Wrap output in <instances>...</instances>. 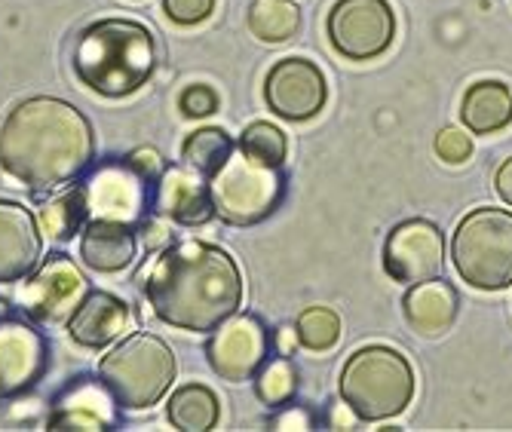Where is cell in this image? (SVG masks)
I'll return each mask as SVG.
<instances>
[{"instance_id": "obj_29", "label": "cell", "mask_w": 512, "mask_h": 432, "mask_svg": "<svg viewBox=\"0 0 512 432\" xmlns=\"http://www.w3.org/2000/svg\"><path fill=\"white\" fill-rule=\"evenodd\" d=\"M436 154L457 166V163H467L473 157V138L463 132V129H454V126H445L439 135H436Z\"/></svg>"}, {"instance_id": "obj_4", "label": "cell", "mask_w": 512, "mask_h": 432, "mask_svg": "<svg viewBox=\"0 0 512 432\" xmlns=\"http://www.w3.org/2000/svg\"><path fill=\"white\" fill-rule=\"evenodd\" d=\"M99 380L123 411L154 408L175 380V353L151 331H132L99 362Z\"/></svg>"}, {"instance_id": "obj_21", "label": "cell", "mask_w": 512, "mask_h": 432, "mask_svg": "<svg viewBox=\"0 0 512 432\" xmlns=\"http://www.w3.org/2000/svg\"><path fill=\"white\" fill-rule=\"evenodd\" d=\"M460 120L473 135H491L512 123V89L500 80H482L463 92Z\"/></svg>"}, {"instance_id": "obj_5", "label": "cell", "mask_w": 512, "mask_h": 432, "mask_svg": "<svg viewBox=\"0 0 512 432\" xmlns=\"http://www.w3.org/2000/svg\"><path fill=\"white\" fill-rule=\"evenodd\" d=\"M341 399L362 423H378L402 414L414 399L411 362L390 347H362L341 368Z\"/></svg>"}, {"instance_id": "obj_6", "label": "cell", "mask_w": 512, "mask_h": 432, "mask_svg": "<svg viewBox=\"0 0 512 432\" xmlns=\"http://www.w3.org/2000/svg\"><path fill=\"white\" fill-rule=\"evenodd\" d=\"M451 261L473 288L500 292L512 285V212L473 209L451 236Z\"/></svg>"}, {"instance_id": "obj_19", "label": "cell", "mask_w": 512, "mask_h": 432, "mask_svg": "<svg viewBox=\"0 0 512 432\" xmlns=\"http://www.w3.org/2000/svg\"><path fill=\"white\" fill-rule=\"evenodd\" d=\"M138 255V233L132 224L89 218L80 230V258L96 273H120Z\"/></svg>"}, {"instance_id": "obj_1", "label": "cell", "mask_w": 512, "mask_h": 432, "mask_svg": "<svg viewBox=\"0 0 512 432\" xmlns=\"http://www.w3.org/2000/svg\"><path fill=\"white\" fill-rule=\"evenodd\" d=\"M138 282L154 316L181 331L212 334L243 307V273L237 261L203 239L166 246Z\"/></svg>"}, {"instance_id": "obj_28", "label": "cell", "mask_w": 512, "mask_h": 432, "mask_svg": "<svg viewBox=\"0 0 512 432\" xmlns=\"http://www.w3.org/2000/svg\"><path fill=\"white\" fill-rule=\"evenodd\" d=\"M295 328H298L301 347L313 353H325L341 341V316L329 307H307L298 316Z\"/></svg>"}, {"instance_id": "obj_32", "label": "cell", "mask_w": 512, "mask_h": 432, "mask_svg": "<svg viewBox=\"0 0 512 432\" xmlns=\"http://www.w3.org/2000/svg\"><path fill=\"white\" fill-rule=\"evenodd\" d=\"M316 423V414L304 405H283V408H276V414L267 420L270 429H279V432H289V429H313Z\"/></svg>"}, {"instance_id": "obj_24", "label": "cell", "mask_w": 512, "mask_h": 432, "mask_svg": "<svg viewBox=\"0 0 512 432\" xmlns=\"http://www.w3.org/2000/svg\"><path fill=\"white\" fill-rule=\"evenodd\" d=\"M249 31L264 43H286L301 31V10L292 0H252Z\"/></svg>"}, {"instance_id": "obj_30", "label": "cell", "mask_w": 512, "mask_h": 432, "mask_svg": "<svg viewBox=\"0 0 512 432\" xmlns=\"http://www.w3.org/2000/svg\"><path fill=\"white\" fill-rule=\"evenodd\" d=\"M178 108L184 111V117H209L218 111V92L206 83H194L181 92Z\"/></svg>"}, {"instance_id": "obj_8", "label": "cell", "mask_w": 512, "mask_h": 432, "mask_svg": "<svg viewBox=\"0 0 512 432\" xmlns=\"http://www.w3.org/2000/svg\"><path fill=\"white\" fill-rule=\"evenodd\" d=\"M154 181H148L142 172H135L126 157L108 160L89 169L83 181V197L89 218H105V221H123L138 227L145 221L148 209L154 206Z\"/></svg>"}, {"instance_id": "obj_7", "label": "cell", "mask_w": 512, "mask_h": 432, "mask_svg": "<svg viewBox=\"0 0 512 432\" xmlns=\"http://www.w3.org/2000/svg\"><path fill=\"white\" fill-rule=\"evenodd\" d=\"M209 194L215 215L224 224L252 227L283 203L286 175L279 166H267L243 151H234L215 175H209Z\"/></svg>"}, {"instance_id": "obj_12", "label": "cell", "mask_w": 512, "mask_h": 432, "mask_svg": "<svg viewBox=\"0 0 512 432\" xmlns=\"http://www.w3.org/2000/svg\"><path fill=\"white\" fill-rule=\"evenodd\" d=\"M445 267V236L427 218H411L390 230L384 243V270L402 282L414 285L442 276Z\"/></svg>"}, {"instance_id": "obj_10", "label": "cell", "mask_w": 512, "mask_h": 432, "mask_svg": "<svg viewBox=\"0 0 512 432\" xmlns=\"http://www.w3.org/2000/svg\"><path fill=\"white\" fill-rule=\"evenodd\" d=\"M332 46L353 62H368L390 50L396 34V16L387 0H338L329 13Z\"/></svg>"}, {"instance_id": "obj_14", "label": "cell", "mask_w": 512, "mask_h": 432, "mask_svg": "<svg viewBox=\"0 0 512 432\" xmlns=\"http://www.w3.org/2000/svg\"><path fill=\"white\" fill-rule=\"evenodd\" d=\"M46 341L28 322L0 316V399H13L34 387L46 368Z\"/></svg>"}, {"instance_id": "obj_31", "label": "cell", "mask_w": 512, "mask_h": 432, "mask_svg": "<svg viewBox=\"0 0 512 432\" xmlns=\"http://www.w3.org/2000/svg\"><path fill=\"white\" fill-rule=\"evenodd\" d=\"M163 10L178 25H200L215 13V0H163Z\"/></svg>"}, {"instance_id": "obj_13", "label": "cell", "mask_w": 512, "mask_h": 432, "mask_svg": "<svg viewBox=\"0 0 512 432\" xmlns=\"http://www.w3.org/2000/svg\"><path fill=\"white\" fill-rule=\"evenodd\" d=\"M264 99L276 117L301 123L322 111L329 99V86L310 59H283L267 71Z\"/></svg>"}, {"instance_id": "obj_11", "label": "cell", "mask_w": 512, "mask_h": 432, "mask_svg": "<svg viewBox=\"0 0 512 432\" xmlns=\"http://www.w3.org/2000/svg\"><path fill=\"white\" fill-rule=\"evenodd\" d=\"M270 350H273V341L264 322L252 313L237 310L209 334L206 359L218 377L230 383H243L255 377V371L270 356Z\"/></svg>"}, {"instance_id": "obj_2", "label": "cell", "mask_w": 512, "mask_h": 432, "mask_svg": "<svg viewBox=\"0 0 512 432\" xmlns=\"http://www.w3.org/2000/svg\"><path fill=\"white\" fill-rule=\"evenodd\" d=\"M96 160L92 123L62 99L34 95L0 123V169L31 190L77 181Z\"/></svg>"}, {"instance_id": "obj_20", "label": "cell", "mask_w": 512, "mask_h": 432, "mask_svg": "<svg viewBox=\"0 0 512 432\" xmlns=\"http://www.w3.org/2000/svg\"><path fill=\"white\" fill-rule=\"evenodd\" d=\"M402 310L414 331H421L424 338H439V334H445L457 319L460 295L451 282H445L442 276H433V279L408 285V292L402 298Z\"/></svg>"}, {"instance_id": "obj_3", "label": "cell", "mask_w": 512, "mask_h": 432, "mask_svg": "<svg viewBox=\"0 0 512 432\" xmlns=\"http://www.w3.org/2000/svg\"><path fill=\"white\" fill-rule=\"evenodd\" d=\"M157 71V40L132 19H102L89 25L74 50V74L83 86L108 99L142 89Z\"/></svg>"}, {"instance_id": "obj_25", "label": "cell", "mask_w": 512, "mask_h": 432, "mask_svg": "<svg viewBox=\"0 0 512 432\" xmlns=\"http://www.w3.org/2000/svg\"><path fill=\"white\" fill-rule=\"evenodd\" d=\"M237 151V144H234V138H230L224 129H218V126H206V129H197L194 135H188L184 138V144H181V160H184V166H191V169H197L200 175H215L224 163H227V157Z\"/></svg>"}, {"instance_id": "obj_16", "label": "cell", "mask_w": 512, "mask_h": 432, "mask_svg": "<svg viewBox=\"0 0 512 432\" xmlns=\"http://www.w3.org/2000/svg\"><path fill=\"white\" fill-rule=\"evenodd\" d=\"M154 209L160 218L184 227H200L215 218L209 178L191 166H166L154 184Z\"/></svg>"}, {"instance_id": "obj_33", "label": "cell", "mask_w": 512, "mask_h": 432, "mask_svg": "<svg viewBox=\"0 0 512 432\" xmlns=\"http://www.w3.org/2000/svg\"><path fill=\"white\" fill-rule=\"evenodd\" d=\"M126 163H129L135 172H142L148 181H154V184H157V178H160L163 169H166L163 154L154 151V148H135V151H129V154H126Z\"/></svg>"}, {"instance_id": "obj_22", "label": "cell", "mask_w": 512, "mask_h": 432, "mask_svg": "<svg viewBox=\"0 0 512 432\" xmlns=\"http://www.w3.org/2000/svg\"><path fill=\"white\" fill-rule=\"evenodd\" d=\"M166 417L181 432H209L221 420V402L203 383H184L169 396Z\"/></svg>"}, {"instance_id": "obj_9", "label": "cell", "mask_w": 512, "mask_h": 432, "mask_svg": "<svg viewBox=\"0 0 512 432\" xmlns=\"http://www.w3.org/2000/svg\"><path fill=\"white\" fill-rule=\"evenodd\" d=\"M86 292L89 288L80 267L65 252H53L40 258V264L22 279L19 307L34 322L56 325V322H68V316L74 313V307L83 301Z\"/></svg>"}, {"instance_id": "obj_18", "label": "cell", "mask_w": 512, "mask_h": 432, "mask_svg": "<svg viewBox=\"0 0 512 432\" xmlns=\"http://www.w3.org/2000/svg\"><path fill=\"white\" fill-rule=\"evenodd\" d=\"M117 402L108 393L102 380L80 377L77 383L56 399L46 429H83V432H102L117 423Z\"/></svg>"}, {"instance_id": "obj_17", "label": "cell", "mask_w": 512, "mask_h": 432, "mask_svg": "<svg viewBox=\"0 0 512 432\" xmlns=\"http://www.w3.org/2000/svg\"><path fill=\"white\" fill-rule=\"evenodd\" d=\"M65 325L74 344L86 350H102L132 331V313L111 292H86Z\"/></svg>"}, {"instance_id": "obj_15", "label": "cell", "mask_w": 512, "mask_h": 432, "mask_svg": "<svg viewBox=\"0 0 512 432\" xmlns=\"http://www.w3.org/2000/svg\"><path fill=\"white\" fill-rule=\"evenodd\" d=\"M43 258L37 215L22 203L0 200V285L22 282Z\"/></svg>"}, {"instance_id": "obj_23", "label": "cell", "mask_w": 512, "mask_h": 432, "mask_svg": "<svg viewBox=\"0 0 512 432\" xmlns=\"http://www.w3.org/2000/svg\"><path fill=\"white\" fill-rule=\"evenodd\" d=\"M86 221H89V209H86V197H83V184L62 190V194H56L53 200H46L37 212L40 233L46 239H56V243H68L71 236H77L83 230Z\"/></svg>"}, {"instance_id": "obj_35", "label": "cell", "mask_w": 512, "mask_h": 432, "mask_svg": "<svg viewBox=\"0 0 512 432\" xmlns=\"http://www.w3.org/2000/svg\"><path fill=\"white\" fill-rule=\"evenodd\" d=\"M270 341H273V350H276L279 356H289V359L295 356V350H298V344H301L295 325H279V328L270 334Z\"/></svg>"}, {"instance_id": "obj_36", "label": "cell", "mask_w": 512, "mask_h": 432, "mask_svg": "<svg viewBox=\"0 0 512 432\" xmlns=\"http://www.w3.org/2000/svg\"><path fill=\"white\" fill-rule=\"evenodd\" d=\"M494 187H497V194L506 206H512V157L500 163L497 175H494Z\"/></svg>"}, {"instance_id": "obj_26", "label": "cell", "mask_w": 512, "mask_h": 432, "mask_svg": "<svg viewBox=\"0 0 512 432\" xmlns=\"http://www.w3.org/2000/svg\"><path fill=\"white\" fill-rule=\"evenodd\" d=\"M255 396L267 405V408H283L295 399L298 393V368L289 356H267L261 362V368L255 371Z\"/></svg>"}, {"instance_id": "obj_27", "label": "cell", "mask_w": 512, "mask_h": 432, "mask_svg": "<svg viewBox=\"0 0 512 432\" xmlns=\"http://www.w3.org/2000/svg\"><path fill=\"white\" fill-rule=\"evenodd\" d=\"M237 148L243 154H249L252 160H258V163L283 169V163L289 157V138H286V132L279 129V126H273L267 120H255V123H249L243 129Z\"/></svg>"}, {"instance_id": "obj_34", "label": "cell", "mask_w": 512, "mask_h": 432, "mask_svg": "<svg viewBox=\"0 0 512 432\" xmlns=\"http://www.w3.org/2000/svg\"><path fill=\"white\" fill-rule=\"evenodd\" d=\"M325 423H329L332 429H356L362 420H359V414H356L344 399H338V402H332V405H329V414H325Z\"/></svg>"}]
</instances>
